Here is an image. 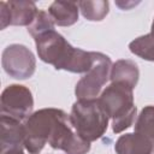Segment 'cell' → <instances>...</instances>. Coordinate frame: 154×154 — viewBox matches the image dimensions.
I'll return each instance as SVG.
<instances>
[{"mask_svg": "<svg viewBox=\"0 0 154 154\" xmlns=\"http://www.w3.org/2000/svg\"><path fill=\"white\" fill-rule=\"evenodd\" d=\"M118 154H150L154 149V141L140 134H126L118 138L116 147Z\"/></svg>", "mask_w": 154, "mask_h": 154, "instance_id": "cell-9", "label": "cell"}, {"mask_svg": "<svg viewBox=\"0 0 154 154\" xmlns=\"http://www.w3.org/2000/svg\"><path fill=\"white\" fill-rule=\"evenodd\" d=\"M40 58L54 65L57 70L64 69L71 72H88L95 61V52H84L73 48L54 29L35 37Z\"/></svg>", "mask_w": 154, "mask_h": 154, "instance_id": "cell-1", "label": "cell"}, {"mask_svg": "<svg viewBox=\"0 0 154 154\" xmlns=\"http://www.w3.org/2000/svg\"><path fill=\"white\" fill-rule=\"evenodd\" d=\"M48 13L58 25H71L78 18V4L55 1L49 6Z\"/></svg>", "mask_w": 154, "mask_h": 154, "instance_id": "cell-11", "label": "cell"}, {"mask_svg": "<svg viewBox=\"0 0 154 154\" xmlns=\"http://www.w3.org/2000/svg\"><path fill=\"white\" fill-rule=\"evenodd\" d=\"M76 134L84 141L91 142L102 136L107 129L108 114L96 99H79L69 117Z\"/></svg>", "mask_w": 154, "mask_h": 154, "instance_id": "cell-3", "label": "cell"}, {"mask_svg": "<svg viewBox=\"0 0 154 154\" xmlns=\"http://www.w3.org/2000/svg\"><path fill=\"white\" fill-rule=\"evenodd\" d=\"M150 34L154 35V22H153V25H152V32H150Z\"/></svg>", "mask_w": 154, "mask_h": 154, "instance_id": "cell-18", "label": "cell"}, {"mask_svg": "<svg viewBox=\"0 0 154 154\" xmlns=\"http://www.w3.org/2000/svg\"><path fill=\"white\" fill-rule=\"evenodd\" d=\"M2 66L13 78L24 79L34 73L35 58L25 46L11 45L2 53Z\"/></svg>", "mask_w": 154, "mask_h": 154, "instance_id": "cell-6", "label": "cell"}, {"mask_svg": "<svg viewBox=\"0 0 154 154\" xmlns=\"http://www.w3.org/2000/svg\"><path fill=\"white\" fill-rule=\"evenodd\" d=\"M111 79L112 82H116V81L125 82L134 88L138 79V70L136 64H134L130 60L117 61L112 67Z\"/></svg>", "mask_w": 154, "mask_h": 154, "instance_id": "cell-12", "label": "cell"}, {"mask_svg": "<svg viewBox=\"0 0 154 154\" xmlns=\"http://www.w3.org/2000/svg\"><path fill=\"white\" fill-rule=\"evenodd\" d=\"M130 51L147 60H154V35L148 34L134 40L130 43Z\"/></svg>", "mask_w": 154, "mask_h": 154, "instance_id": "cell-14", "label": "cell"}, {"mask_svg": "<svg viewBox=\"0 0 154 154\" xmlns=\"http://www.w3.org/2000/svg\"><path fill=\"white\" fill-rule=\"evenodd\" d=\"M63 111L46 108L35 112L24 125V144L31 154H37L49 140L55 122Z\"/></svg>", "mask_w": 154, "mask_h": 154, "instance_id": "cell-4", "label": "cell"}, {"mask_svg": "<svg viewBox=\"0 0 154 154\" xmlns=\"http://www.w3.org/2000/svg\"><path fill=\"white\" fill-rule=\"evenodd\" d=\"M24 126L19 124V120L8 116H1V152L8 149L22 148L24 143Z\"/></svg>", "mask_w": 154, "mask_h": 154, "instance_id": "cell-8", "label": "cell"}, {"mask_svg": "<svg viewBox=\"0 0 154 154\" xmlns=\"http://www.w3.org/2000/svg\"><path fill=\"white\" fill-rule=\"evenodd\" d=\"M1 154H23L22 148H17V149H8L6 152H1Z\"/></svg>", "mask_w": 154, "mask_h": 154, "instance_id": "cell-17", "label": "cell"}, {"mask_svg": "<svg viewBox=\"0 0 154 154\" xmlns=\"http://www.w3.org/2000/svg\"><path fill=\"white\" fill-rule=\"evenodd\" d=\"M82 13L89 20H101L108 12L107 1H82L78 2Z\"/></svg>", "mask_w": 154, "mask_h": 154, "instance_id": "cell-15", "label": "cell"}, {"mask_svg": "<svg viewBox=\"0 0 154 154\" xmlns=\"http://www.w3.org/2000/svg\"><path fill=\"white\" fill-rule=\"evenodd\" d=\"M135 131L154 141V107L148 106L141 112L135 126Z\"/></svg>", "mask_w": 154, "mask_h": 154, "instance_id": "cell-13", "label": "cell"}, {"mask_svg": "<svg viewBox=\"0 0 154 154\" xmlns=\"http://www.w3.org/2000/svg\"><path fill=\"white\" fill-rule=\"evenodd\" d=\"M32 108L30 90L24 85H10L1 96V113L17 120L26 118Z\"/></svg>", "mask_w": 154, "mask_h": 154, "instance_id": "cell-7", "label": "cell"}, {"mask_svg": "<svg viewBox=\"0 0 154 154\" xmlns=\"http://www.w3.org/2000/svg\"><path fill=\"white\" fill-rule=\"evenodd\" d=\"M52 29H54V22L51 18V16L43 11H38L34 22L28 26V31L34 37H37L38 35H41L48 30H52Z\"/></svg>", "mask_w": 154, "mask_h": 154, "instance_id": "cell-16", "label": "cell"}, {"mask_svg": "<svg viewBox=\"0 0 154 154\" xmlns=\"http://www.w3.org/2000/svg\"><path fill=\"white\" fill-rule=\"evenodd\" d=\"M99 101L108 117L113 119V131L116 134L132 124L136 116V107L132 99V87L130 84L122 81L112 82V84L103 90Z\"/></svg>", "mask_w": 154, "mask_h": 154, "instance_id": "cell-2", "label": "cell"}, {"mask_svg": "<svg viewBox=\"0 0 154 154\" xmlns=\"http://www.w3.org/2000/svg\"><path fill=\"white\" fill-rule=\"evenodd\" d=\"M109 69V58L101 53H96L94 65L76 85V95L78 99H95L108 78Z\"/></svg>", "mask_w": 154, "mask_h": 154, "instance_id": "cell-5", "label": "cell"}, {"mask_svg": "<svg viewBox=\"0 0 154 154\" xmlns=\"http://www.w3.org/2000/svg\"><path fill=\"white\" fill-rule=\"evenodd\" d=\"M7 6L10 8L7 24L13 25H30L38 12L36 11L35 4L31 1H10Z\"/></svg>", "mask_w": 154, "mask_h": 154, "instance_id": "cell-10", "label": "cell"}]
</instances>
